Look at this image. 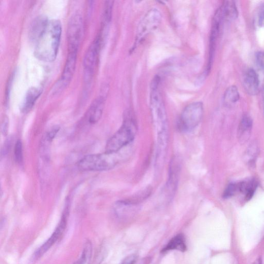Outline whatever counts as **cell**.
Masks as SVG:
<instances>
[{
    "label": "cell",
    "mask_w": 264,
    "mask_h": 264,
    "mask_svg": "<svg viewBox=\"0 0 264 264\" xmlns=\"http://www.w3.org/2000/svg\"><path fill=\"white\" fill-rule=\"evenodd\" d=\"M62 35V25L57 20H49L47 27L35 44L34 54L45 62H52L57 55Z\"/></svg>",
    "instance_id": "cell-1"
},
{
    "label": "cell",
    "mask_w": 264,
    "mask_h": 264,
    "mask_svg": "<svg viewBox=\"0 0 264 264\" xmlns=\"http://www.w3.org/2000/svg\"><path fill=\"white\" fill-rule=\"evenodd\" d=\"M159 79L155 77L151 86L150 104L152 117L157 134V145L167 146V121L163 101L158 89Z\"/></svg>",
    "instance_id": "cell-2"
},
{
    "label": "cell",
    "mask_w": 264,
    "mask_h": 264,
    "mask_svg": "<svg viewBox=\"0 0 264 264\" xmlns=\"http://www.w3.org/2000/svg\"><path fill=\"white\" fill-rule=\"evenodd\" d=\"M137 131L135 120L127 114L121 128L108 141L106 152L115 153L127 146L134 140Z\"/></svg>",
    "instance_id": "cell-3"
},
{
    "label": "cell",
    "mask_w": 264,
    "mask_h": 264,
    "mask_svg": "<svg viewBox=\"0 0 264 264\" xmlns=\"http://www.w3.org/2000/svg\"><path fill=\"white\" fill-rule=\"evenodd\" d=\"M119 160L117 153L89 155L78 162L77 167L84 171H106L114 168Z\"/></svg>",
    "instance_id": "cell-4"
},
{
    "label": "cell",
    "mask_w": 264,
    "mask_h": 264,
    "mask_svg": "<svg viewBox=\"0 0 264 264\" xmlns=\"http://www.w3.org/2000/svg\"><path fill=\"white\" fill-rule=\"evenodd\" d=\"M204 108L202 103H194L183 111L179 121V128L184 132L194 130L201 123L204 116Z\"/></svg>",
    "instance_id": "cell-5"
},
{
    "label": "cell",
    "mask_w": 264,
    "mask_h": 264,
    "mask_svg": "<svg viewBox=\"0 0 264 264\" xmlns=\"http://www.w3.org/2000/svg\"><path fill=\"white\" fill-rule=\"evenodd\" d=\"M103 37L100 34L87 49L83 59L84 78L85 83L92 80L97 65L98 57Z\"/></svg>",
    "instance_id": "cell-6"
},
{
    "label": "cell",
    "mask_w": 264,
    "mask_h": 264,
    "mask_svg": "<svg viewBox=\"0 0 264 264\" xmlns=\"http://www.w3.org/2000/svg\"><path fill=\"white\" fill-rule=\"evenodd\" d=\"M78 51H68L66 64L60 78L53 87V95H57L63 92L69 85L73 76Z\"/></svg>",
    "instance_id": "cell-7"
},
{
    "label": "cell",
    "mask_w": 264,
    "mask_h": 264,
    "mask_svg": "<svg viewBox=\"0 0 264 264\" xmlns=\"http://www.w3.org/2000/svg\"><path fill=\"white\" fill-rule=\"evenodd\" d=\"M83 29V24L82 16L78 13L74 14L70 20L68 28V51H78L82 36Z\"/></svg>",
    "instance_id": "cell-8"
},
{
    "label": "cell",
    "mask_w": 264,
    "mask_h": 264,
    "mask_svg": "<svg viewBox=\"0 0 264 264\" xmlns=\"http://www.w3.org/2000/svg\"><path fill=\"white\" fill-rule=\"evenodd\" d=\"M161 18L160 12L156 9H152L146 14L139 24L136 44L140 43L142 39L159 25Z\"/></svg>",
    "instance_id": "cell-9"
},
{
    "label": "cell",
    "mask_w": 264,
    "mask_h": 264,
    "mask_svg": "<svg viewBox=\"0 0 264 264\" xmlns=\"http://www.w3.org/2000/svg\"><path fill=\"white\" fill-rule=\"evenodd\" d=\"M68 207H67L61 220L59 224L56 229L50 238L44 243V244L35 252V257L39 258L42 256L54 244L56 241L62 235L64 231L67 224V220L68 216Z\"/></svg>",
    "instance_id": "cell-10"
},
{
    "label": "cell",
    "mask_w": 264,
    "mask_h": 264,
    "mask_svg": "<svg viewBox=\"0 0 264 264\" xmlns=\"http://www.w3.org/2000/svg\"><path fill=\"white\" fill-rule=\"evenodd\" d=\"M105 105V100L104 97H98L91 105L85 116L88 123L93 125L98 123L102 117Z\"/></svg>",
    "instance_id": "cell-11"
},
{
    "label": "cell",
    "mask_w": 264,
    "mask_h": 264,
    "mask_svg": "<svg viewBox=\"0 0 264 264\" xmlns=\"http://www.w3.org/2000/svg\"><path fill=\"white\" fill-rule=\"evenodd\" d=\"M253 121L248 115L243 116L240 122L237 130L239 143L245 144L249 140L252 133Z\"/></svg>",
    "instance_id": "cell-12"
},
{
    "label": "cell",
    "mask_w": 264,
    "mask_h": 264,
    "mask_svg": "<svg viewBox=\"0 0 264 264\" xmlns=\"http://www.w3.org/2000/svg\"><path fill=\"white\" fill-rule=\"evenodd\" d=\"M243 85L249 95L255 96L258 94L259 80L258 74L254 69H249L246 71L243 76Z\"/></svg>",
    "instance_id": "cell-13"
},
{
    "label": "cell",
    "mask_w": 264,
    "mask_h": 264,
    "mask_svg": "<svg viewBox=\"0 0 264 264\" xmlns=\"http://www.w3.org/2000/svg\"><path fill=\"white\" fill-rule=\"evenodd\" d=\"M49 20L45 16L37 17L31 26L29 37L31 41L35 43L46 29Z\"/></svg>",
    "instance_id": "cell-14"
},
{
    "label": "cell",
    "mask_w": 264,
    "mask_h": 264,
    "mask_svg": "<svg viewBox=\"0 0 264 264\" xmlns=\"http://www.w3.org/2000/svg\"><path fill=\"white\" fill-rule=\"evenodd\" d=\"M43 93L40 87H32L26 93L22 105V111L27 113L30 112L34 106L37 100Z\"/></svg>",
    "instance_id": "cell-15"
},
{
    "label": "cell",
    "mask_w": 264,
    "mask_h": 264,
    "mask_svg": "<svg viewBox=\"0 0 264 264\" xmlns=\"http://www.w3.org/2000/svg\"><path fill=\"white\" fill-rule=\"evenodd\" d=\"M186 238L184 235L180 234L173 237L167 245L162 249L161 252L164 253L170 250H178L185 252L187 250Z\"/></svg>",
    "instance_id": "cell-16"
},
{
    "label": "cell",
    "mask_w": 264,
    "mask_h": 264,
    "mask_svg": "<svg viewBox=\"0 0 264 264\" xmlns=\"http://www.w3.org/2000/svg\"><path fill=\"white\" fill-rule=\"evenodd\" d=\"M180 165L177 160L173 159L170 167L169 175L167 184V188L171 193H174L179 179Z\"/></svg>",
    "instance_id": "cell-17"
},
{
    "label": "cell",
    "mask_w": 264,
    "mask_h": 264,
    "mask_svg": "<svg viewBox=\"0 0 264 264\" xmlns=\"http://www.w3.org/2000/svg\"><path fill=\"white\" fill-rule=\"evenodd\" d=\"M224 21H232L238 16V11L233 2H226L220 8Z\"/></svg>",
    "instance_id": "cell-18"
},
{
    "label": "cell",
    "mask_w": 264,
    "mask_h": 264,
    "mask_svg": "<svg viewBox=\"0 0 264 264\" xmlns=\"http://www.w3.org/2000/svg\"><path fill=\"white\" fill-rule=\"evenodd\" d=\"M239 193L245 195L247 201L250 200L253 196L258 184L256 180H251L239 183Z\"/></svg>",
    "instance_id": "cell-19"
},
{
    "label": "cell",
    "mask_w": 264,
    "mask_h": 264,
    "mask_svg": "<svg viewBox=\"0 0 264 264\" xmlns=\"http://www.w3.org/2000/svg\"><path fill=\"white\" fill-rule=\"evenodd\" d=\"M239 98V93L237 88L235 86H231L226 90L224 97H223V101H224L225 104L229 107L237 103Z\"/></svg>",
    "instance_id": "cell-20"
},
{
    "label": "cell",
    "mask_w": 264,
    "mask_h": 264,
    "mask_svg": "<svg viewBox=\"0 0 264 264\" xmlns=\"http://www.w3.org/2000/svg\"><path fill=\"white\" fill-rule=\"evenodd\" d=\"M14 154L16 162L22 164L23 162V148L21 140H18L15 146Z\"/></svg>",
    "instance_id": "cell-21"
},
{
    "label": "cell",
    "mask_w": 264,
    "mask_h": 264,
    "mask_svg": "<svg viewBox=\"0 0 264 264\" xmlns=\"http://www.w3.org/2000/svg\"><path fill=\"white\" fill-rule=\"evenodd\" d=\"M239 193V184H230L225 190L223 195V198H229L234 196L236 193Z\"/></svg>",
    "instance_id": "cell-22"
},
{
    "label": "cell",
    "mask_w": 264,
    "mask_h": 264,
    "mask_svg": "<svg viewBox=\"0 0 264 264\" xmlns=\"http://www.w3.org/2000/svg\"><path fill=\"white\" fill-rule=\"evenodd\" d=\"M258 151V148L256 142H253V143L249 146L248 150V154L251 157L250 161L251 162H253L254 160V158L256 157Z\"/></svg>",
    "instance_id": "cell-23"
},
{
    "label": "cell",
    "mask_w": 264,
    "mask_h": 264,
    "mask_svg": "<svg viewBox=\"0 0 264 264\" xmlns=\"http://www.w3.org/2000/svg\"><path fill=\"white\" fill-rule=\"evenodd\" d=\"M256 63L258 67L264 69V52H258L256 54Z\"/></svg>",
    "instance_id": "cell-24"
},
{
    "label": "cell",
    "mask_w": 264,
    "mask_h": 264,
    "mask_svg": "<svg viewBox=\"0 0 264 264\" xmlns=\"http://www.w3.org/2000/svg\"><path fill=\"white\" fill-rule=\"evenodd\" d=\"M59 129L58 126H54L50 130L47 134V138L49 141H51L55 138Z\"/></svg>",
    "instance_id": "cell-25"
},
{
    "label": "cell",
    "mask_w": 264,
    "mask_h": 264,
    "mask_svg": "<svg viewBox=\"0 0 264 264\" xmlns=\"http://www.w3.org/2000/svg\"><path fill=\"white\" fill-rule=\"evenodd\" d=\"M137 256L135 254L127 257L121 264H134L137 260Z\"/></svg>",
    "instance_id": "cell-26"
},
{
    "label": "cell",
    "mask_w": 264,
    "mask_h": 264,
    "mask_svg": "<svg viewBox=\"0 0 264 264\" xmlns=\"http://www.w3.org/2000/svg\"><path fill=\"white\" fill-rule=\"evenodd\" d=\"M258 22L259 27H264V8L259 13Z\"/></svg>",
    "instance_id": "cell-27"
},
{
    "label": "cell",
    "mask_w": 264,
    "mask_h": 264,
    "mask_svg": "<svg viewBox=\"0 0 264 264\" xmlns=\"http://www.w3.org/2000/svg\"><path fill=\"white\" fill-rule=\"evenodd\" d=\"M8 118L7 117H6L4 119V122L2 126L3 131L4 132V134H6L7 132V129L8 128Z\"/></svg>",
    "instance_id": "cell-28"
},
{
    "label": "cell",
    "mask_w": 264,
    "mask_h": 264,
    "mask_svg": "<svg viewBox=\"0 0 264 264\" xmlns=\"http://www.w3.org/2000/svg\"><path fill=\"white\" fill-rule=\"evenodd\" d=\"M253 264H262L261 258L259 257L256 259Z\"/></svg>",
    "instance_id": "cell-29"
},
{
    "label": "cell",
    "mask_w": 264,
    "mask_h": 264,
    "mask_svg": "<svg viewBox=\"0 0 264 264\" xmlns=\"http://www.w3.org/2000/svg\"><path fill=\"white\" fill-rule=\"evenodd\" d=\"M263 114H264V94H263Z\"/></svg>",
    "instance_id": "cell-30"
}]
</instances>
